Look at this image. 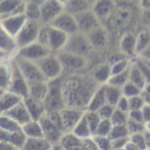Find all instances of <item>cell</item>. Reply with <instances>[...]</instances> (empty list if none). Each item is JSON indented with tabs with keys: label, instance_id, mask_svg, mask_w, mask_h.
Masks as SVG:
<instances>
[{
	"label": "cell",
	"instance_id": "cell-1",
	"mask_svg": "<svg viewBox=\"0 0 150 150\" xmlns=\"http://www.w3.org/2000/svg\"><path fill=\"white\" fill-rule=\"evenodd\" d=\"M91 73L65 75L62 79V96L67 108L86 111L91 98L99 88Z\"/></svg>",
	"mask_w": 150,
	"mask_h": 150
},
{
	"label": "cell",
	"instance_id": "cell-2",
	"mask_svg": "<svg viewBox=\"0 0 150 150\" xmlns=\"http://www.w3.org/2000/svg\"><path fill=\"white\" fill-rule=\"evenodd\" d=\"M68 37L67 34L50 27V25H42L37 41L47 48L50 54H57L64 50Z\"/></svg>",
	"mask_w": 150,
	"mask_h": 150
},
{
	"label": "cell",
	"instance_id": "cell-3",
	"mask_svg": "<svg viewBox=\"0 0 150 150\" xmlns=\"http://www.w3.org/2000/svg\"><path fill=\"white\" fill-rule=\"evenodd\" d=\"M62 79L63 76L47 81V93L43 100L46 112L60 111L64 108L62 96Z\"/></svg>",
	"mask_w": 150,
	"mask_h": 150
},
{
	"label": "cell",
	"instance_id": "cell-4",
	"mask_svg": "<svg viewBox=\"0 0 150 150\" xmlns=\"http://www.w3.org/2000/svg\"><path fill=\"white\" fill-rule=\"evenodd\" d=\"M57 57H58L61 66H62L63 76L76 74V73H82L83 69H86L88 64V60L84 57L69 54L64 50L57 54Z\"/></svg>",
	"mask_w": 150,
	"mask_h": 150
},
{
	"label": "cell",
	"instance_id": "cell-5",
	"mask_svg": "<svg viewBox=\"0 0 150 150\" xmlns=\"http://www.w3.org/2000/svg\"><path fill=\"white\" fill-rule=\"evenodd\" d=\"M41 26L42 25L39 22H36V21L26 22L25 25L20 30V32L13 38L16 42V46H17V50L37 41Z\"/></svg>",
	"mask_w": 150,
	"mask_h": 150
},
{
	"label": "cell",
	"instance_id": "cell-6",
	"mask_svg": "<svg viewBox=\"0 0 150 150\" xmlns=\"http://www.w3.org/2000/svg\"><path fill=\"white\" fill-rule=\"evenodd\" d=\"M36 65L39 68L40 72L43 75L46 81L57 79V78L63 76L62 66H61V63L57 54H50L48 56L44 57L43 59L36 62Z\"/></svg>",
	"mask_w": 150,
	"mask_h": 150
},
{
	"label": "cell",
	"instance_id": "cell-7",
	"mask_svg": "<svg viewBox=\"0 0 150 150\" xmlns=\"http://www.w3.org/2000/svg\"><path fill=\"white\" fill-rule=\"evenodd\" d=\"M63 50L69 54L84 57L86 59L91 54V52H94L86 36L81 33H76L74 35L69 36Z\"/></svg>",
	"mask_w": 150,
	"mask_h": 150
},
{
	"label": "cell",
	"instance_id": "cell-8",
	"mask_svg": "<svg viewBox=\"0 0 150 150\" xmlns=\"http://www.w3.org/2000/svg\"><path fill=\"white\" fill-rule=\"evenodd\" d=\"M13 61H15L16 64H17L20 72L23 75V77L25 78L26 82L28 83V86H29L30 84L36 83V82L46 81V80L44 79L43 75L40 72L39 68H38L37 65H36V63L25 60V59L19 58V57H15Z\"/></svg>",
	"mask_w": 150,
	"mask_h": 150
},
{
	"label": "cell",
	"instance_id": "cell-9",
	"mask_svg": "<svg viewBox=\"0 0 150 150\" xmlns=\"http://www.w3.org/2000/svg\"><path fill=\"white\" fill-rule=\"evenodd\" d=\"M28 83L21 74L15 61H11V81L7 92L17 95L21 99L28 97Z\"/></svg>",
	"mask_w": 150,
	"mask_h": 150
},
{
	"label": "cell",
	"instance_id": "cell-10",
	"mask_svg": "<svg viewBox=\"0 0 150 150\" xmlns=\"http://www.w3.org/2000/svg\"><path fill=\"white\" fill-rule=\"evenodd\" d=\"M64 11L63 1L58 0H45L40 5L39 23L41 25H50L60 13Z\"/></svg>",
	"mask_w": 150,
	"mask_h": 150
},
{
	"label": "cell",
	"instance_id": "cell-11",
	"mask_svg": "<svg viewBox=\"0 0 150 150\" xmlns=\"http://www.w3.org/2000/svg\"><path fill=\"white\" fill-rule=\"evenodd\" d=\"M88 42L92 46L93 50L96 52H102L108 46L109 44V31L103 25H99L95 29L86 34Z\"/></svg>",
	"mask_w": 150,
	"mask_h": 150
},
{
	"label": "cell",
	"instance_id": "cell-12",
	"mask_svg": "<svg viewBox=\"0 0 150 150\" xmlns=\"http://www.w3.org/2000/svg\"><path fill=\"white\" fill-rule=\"evenodd\" d=\"M50 54V52H48L47 48H45L42 44H40L38 41H36L29 44V45H26L24 47L17 50L16 57H19V58L36 63L39 60H41V59H43L44 57L48 56Z\"/></svg>",
	"mask_w": 150,
	"mask_h": 150
},
{
	"label": "cell",
	"instance_id": "cell-13",
	"mask_svg": "<svg viewBox=\"0 0 150 150\" xmlns=\"http://www.w3.org/2000/svg\"><path fill=\"white\" fill-rule=\"evenodd\" d=\"M50 26L54 28V29L59 30V31L63 32V33L67 34L68 36L74 35V34L78 33L77 25H76L74 17L69 15V13H65V11L60 13V15L50 24Z\"/></svg>",
	"mask_w": 150,
	"mask_h": 150
},
{
	"label": "cell",
	"instance_id": "cell-14",
	"mask_svg": "<svg viewBox=\"0 0 150 150\" xmlns=\"http://www.w3.org/2000/svg\"><path fill=\"white\" fill-rule=\"evenodd\" d=\"M40 127L42 129V134H43V138L47 142H50L52 145L58 144L60 142L61 138H62L63 133L57 125H54V123L48 118V116L46 115V112L43 114V116L38 120Z\"/></svg>",
	"mask_w": 150,
	"mask_h": 150
},
{
	"label": "cell",
	"instance_id": "cell-15",
	"mask_svg": "<svg viewBox=\"0 0 150 150\" xmlns=\"http://www.w3.org/2000/svg\"><path fill=\"white\" fill-rule=\"evenodd\" d=\"M59 114H60L65 133H70L74 129L75 125H77L78 121L81 119V117L83 116L84 111L64 107L59 111Z\"/></svg>",
	"mask_w": 150,
	"mask_h": 150
},
{
	"label": "cell",
	"instance_id": "cell-16",
	"mask_svg": "<svg viewBox=\"0 0 150 150\" xmlns=\"http://www.w3.org/2000/svg\"><path fill=\"white\" fill-rule=\"evenodd\" d=\"M74 19L75 22H76V25H77L78 33L84 34V35H86L88 32H91L93 29L101 25L97 20V18L95 17V15L93 13L92 9L75 16Z\"/></svg>",
	"mask_w": 150,
	"mask_h": 150
},
{
	"label": "cell",
	"instance_id": "cell-17",
	"mask_svg": "<svg viewBox=\"0 0 150 150\" xmlns=\"http://www.w3.org/2000/svg\"><path fill=\"white\" fill-rule=\"evenodd\" d=\"M26 1L21 0H1L0 1V20L17 15H24Z\"/></svg>",
	"mask_w": 150,
	"mask_h": 150
},
{
	"label": "cell",
	"instance_id": "cell-18",
	"mask_svg": "<svg viewBox=\"0 0 150 150\" xmlns=\"http://www.w3.org/2000/svg\"><path fill=\"white\" fill-rule=\"evenodd\" d=\"M115 2L109 1V0H99L96 2H93L92 5V11L101 24L103 21H108L109 18L115 11Z\"/></svg>",
	"mask_w": 150,
	"mask_h": 150
},
{
	"label": "cell",
	"instance_id": "cell-19",
	"mask_svg": "<svg viewBox=\"0 0 150 150\" xmlns=\"http://www.w3.org/2000/svg\"><path fill=\"white\" fill-rule=\"evenodd\" d=\"M27 22L25 15H17L13 17L5 18V19L0 20V26L11 36L15 38L16 35L20 32L25 23Z\"/></svg>",
	"mask_w": 150,
	"mask_h": 150
},
{
	"label": "cell",
	"instance_id": "cell-20",
	"mask_svg": "<svg viewBox=\"0 0 150 150\" xmlns=\"http://www.w3.org/2000/svg\"><path fill=\"white\" fill-rule=\"evenodd\" d=\"M23 103L25 105L26 109H27L28 113H29L30 117H31L32 120H39L43 114L46 112L45 111V107L42 101H38L36 99H33L31 97H26L24 98Z\"/></svg>",
	"mask_w": 150,
	"mask_h": 150
},
{
	"label": "cell",
	"instance_id": "cell-21",
	"mask_svg": "<svg viewBox=\"0 0 150 150\" xmlns=\"http://www.w3.org/2000/svg\"><path fill=\"white\" fill-rule=\"evenodd\" d=\"M92 1H86V0H69V1H63V7L64 11L69 15L75 16L79 15L83 11H90L92 8Z\"/></svg>",
	"mask_w": 150,
	"mask_h": 150
},
{
	"label": "cell",
	"instance_id": "cell-22",
	"mask_svg": "<svg viewBox=\"0 0 150 150\" xmlns=\"http://www.w3.org/2000/svg\"><path fill=\"white\" fill-rule=\"evenodd\" d=\"M4 115H6L9 118L15 120L16 122L21 125V127L23 125H25V123H27L28 121L32 120L29 113H28L27 109H26L25 105H24L23 101L20 102L19 104H17L15 107H13V108L7 111L6 113H4Z\"/></svg>",
	"mask_w": 150,
	"mask_h": 150
},
{
	"label": "cell",
	"instance_id": "cell-23",
	"mask_svg": "<svg viewBox=\"0 0 150 150\" xmlns=\"http://www.w3.org/2000/svg\"><path fill=\"white\" fill-rule=\"evenodd\" d=\"M135 47H136V35L131 32H127L120 37L119 40V48L120 52L129 59L135 56Z\"/></svg>",
	"mask_w": 150,
	"mask_h": 150
},
{
	"label": "cell",
	"instance_id": "cell-24",
	"mask_svg": "<svg viewBox=\"0 0 150 150\" xmlns=\"http://www.w3.org/2000/svg\"><path fill=\"white\" fill-rule=\"evenodd\" d=\"M109 20H111V23L115 30H122V28L127 27V24L131 22V11L125 8L118 9L117 11H114Z\"/></svg>",
	"mask_w": 150,
	"mask_h": 150
},
{
	"label": "cell",
	"instance_id": "cell-25",
	"mask_svg": "<svg viewBox=\"0 0 150 150\" xmlns=\"http://www.w3.org/2000/svg\"><path fill=\"white\" fill-rule=\"evenodd\" d=\"M91 76L93 79L99 84V86H104L107 83L108 79L110 78V65L108 63H103L95 67L94 70L91 72Z\"/></svg>",
	"mask_w": 150,
	"mask_h": 150
},
{
	"label": "cell",
	"instance_id": "cell-26",
	"mask_svg": "<svg viewBox=\"0 0 150 150\" xmlns=\"http://www.w3.org/2000/svg\"><path fill=\"white\" fill-rule=\"evenodd\" d=\"M104 86H100L98 88H97V91L94 93L93 97L91 98L90 103H88L86 111H93V112H97V111H98L99 109L103 106V105L106 104Z\"/></svg>",
	"mask_w": 150,
	"mask_h": 150
},
{
	"label": "cell",
	"instance_id": "cell-27",
	"mask_svg": "<svg viewBox=\"0 0 150 150\" xmlns=\"http://www.w3.org/2000/svg\"><path fill=\"white\" fill-rule=\"evenodd\" d=\"M22 100L23 99L18 97L17 95L11 94V93L5 91L2 96H1V98H0V114L6 113L13 107H15L20 102H22Z\"/></svg>",
	"mask_w": 150,
	"mask_h": 150
},
{
	"label": "cell",
	"instance_id": "cell-28",
	"mask_svg": "<svg viewBox=\"0 0 150 150\" xmlns=\"http://www.w3.org/2000/svg\"><path fill=\"white\" fill-rule=\"evenodd\" d=\"M52 145L44 138H26L22 150H50Z\"/></svg>",
	"mask_w": 150,
	"mask_h": 150
},
{
	"label": "cell",
	"instance_id": "cell-29",
	"mask_svg": "<svg viewBox=\"0 0 150 150\" xmlns=\"http://www.w3.org/2000/svg\"><path fill=\"white\" fill-rule=\"evenodd\" d=\"M0 50L7 56L17 50L13 37H11L1 26H0Z\"/></svg>",
	"mask_w": 150,
	"mask_h": 150
},
{
	"label": "cell",
	"instance_id": "cell-30",
	"mask_svg": "<svg viewBox=\"0 0 150 150\" xmlns=\"http://www.w3.org/2000/svg\"><path fill=\"white\" fill-rule=\"evenodd\" d=\"M129 82L133 83L134 86H136L137 88H139L140 90H143L146 86V84H148L149 82L146 80V78L144 77V75L141 73V71L136 67V65L133 62L129 65Z\"/></svg>",
	"mask_w": 150,
	"mask_h": 150
},
{
	"label": "cell",
	"instance_id": "cell-31",
	"mask_svg": "<svg viewBox=\"0 0 150 150\" xmlns=\"http://www.w3.org/2000/svg\"><path fill=\"white\" fill-rule=\"evenodd\" d=\"M42 1L38 0H31V1H26L25 5V15L27 21H36L39 22L40 18V5Z\"/></svg>",
	"mask_w": 150,
	"mask_h": 150
},
{
	"label": "cell",
	"instance_id": "cell-32",
	"mask_svg": "<svg viewBox=\"0 0 150 150\" xmlns=\"http://www.w3.org/2000/svg\"><path fill=\"white\" fill-rule=\"evenodd\" d=\"M47 93V81H40L30 84L28 88V96L43 102Z\"/></svg>",
	"mask_w": 150,
	"mask_h": 150
},
{
	"label": "cell",
	"instance_id": "cell-33",
	"mask_svg": "<svg viewBox=\"0 0 150 150\" xmlns=\"http://www.w3.org/2000/svg\"><path fill=\"white\" fill-rule=\"evenodd\" d=\"M21 131L26 138H43L42 129L37 120H30L21 127Z\"/></svg>",
	"mask_w": 150,
	"mask_h": 150
},
{
	"label": "cell",
	"instance_id": "cell-34",
	"mask_svg": "<svg viewBox=\"0 0 150 150\" xmlns=\"http://www.w3.org/2000/svg\"><path fill=\"white\" fill-rule=\"evenodd\" d=\"M11 81V63L6 59L0 64V88L2 91H7Z\"/></svg>",
	"mask_w": 150,
	"mask_h": 150
},
{
	"label": "cell",
	"instance_id": "cell-35",
	"mask_svg": "<svg viewBox=\"0 0 150 150\" xmlns=\"http://www.w3.org/2000/svg\"><path fill=\"white\" fill-rule=\"evenodd\" d=\"M150 34L148 30L139 32L138 35H136V47H135V56H139L142 52L149 47Z\"/></svg>",
	"mask_w": 150,
	"mask_h": 150
},
{
	"label": "cell",
	"instance_id": "cell-36",
	"mask_svg": "<svg viewBox=\"0 0 150 150\" xmlns=\"http://www.w3.org/2000/svg\"><path fill=\"white\" fill-rule=\"evenodd\" d=\"M70 133H72L73 135L76 136V137L80 140L92 137V134H91V131H90V129H88V123H86V118H84V114H83V116L81 117V119L77 122V125L74 127L72 132H70Z\"/></svg>",
	"mask_w": 150,
	"mask_h": 150
},
{
	"label": "cell",
	"instance_id": "cell-37",
	"mask_svg": "<svg viewBox=\"0 0 150 150\" xmlns=\"http://www.w3.org/2000/svg\"><path fill=\"white\" fill-rule=\"evenodd\" d=\"M105 98H106V103L111 106L115 107L116 103L118 102V100L120 99L121 95V90L115 86H111L108 84H105Z\"/></svg>",
	"mask_w": 150,
	"mask_h": 150
},
{
	"label": "cell",
	"instance_id": "cell-38",
	"mask_svg": "<svg viewBox=\"0 0 150 150\" xmlns=\"http://www.w3.org/2000/svg\"><path fill=\"white\" fill-rule=\"evenodd\" d=\"M129 67L127 70L123 71V72L118 73V74H115V75H111L106 84L121 88L127 81H129Z\"/></svg>",
	"mask_w": 150,
	"mask_h": 150
},
{
	"label": "cell",
	"instance_id": "cell-39",
	"mask_svg": "<svg viewBox=\"0 0 150 150\" xmlns=\"http://www.w3.org/2000/svg\"><path fill=\"white\" fill-rule=\"evenodd\" d=\"M0 129L9 132V133H13V132L20 131L21 129V125H18L15 120L9 118L6 115L0 114Z\"/></svg>",
	"mask_w": 150,
	"mask_h": 150
},
{
	"label": "cell",
	"instance_id": "cell-40",
	"mask_svg": "<svg viewBox=\"0 0 150 150\" xmlns=\"http://www.w3.org/2000/svg\"><path fill=\"white\" fill-rule=\"evenodd\" d=\"M84 118H86V123L88 125L91 134H92V136H94L101 118L99 117L98 113L93 112V111H84Z\"/></svg>",
	"mask_w": 150,
	"mask_h": 150
},
{
	"label": "cell",
	"instance_id": "cell-41",
	"mask_svg": "<svg viewBox=\"0 0 150 150\" xmlns=\"http://www.w3.org/2000/svg\"><path fill=\"white\" fill-rule=\"evenodd\" d=\"M111 129H112V123H111L110 119H101L98 127H97L96 133H95L94 136L108 137Z\"/></svg>",
	"mask_w": 150,
	"mask_h": 150
},
{
	"label": "cell",
	"instance_id": "cell-42",
	"mask_svg": "<svg viewBox=\"0 0 150 150\" xmlns=\"http://www.w3.org/2000/svg\"><path fill=\"white\" fill-rule=\"evenodd\" d=\"M149 125V123H148ZM148 125H145L143 122H139V121H135L133 119H127V123H125V127H127V133L129 135H133V134H138V133H143V131L146 129Z\"/></svg>",
	"mask_w": 150,
	"mask_h": 150
},
{
	"label": "cell",
	"instance_id": "cell-43",
	"mask_svg": "<svg viewBox=\"0 0 150 150\" xmlns=\"http://www.w3.org/2000/svg\"><path fill=\"white\" fill-rule=\"evenodd\" d=\"M125 137H129V133H127L125 125H112V129H111L110 133L108 135V138L110 141Z\"/></svg>",
	"mask_w": 150,
	"mask_h": 150
},
{
	"label": "cell",
	"instance_id": "cell-44",
	"mask_svg": "<svg viewBox=\"0 0 150 150\" xmlns=\"http://www.w3.org/2000/svg\"><path fill=\"white\" fill-rule=\"evenodd\" d=\"M131 60L129 59H122V60L118 61L116 63H113L110 65V74L115 75L118 73L123 72L125 70H127L131 65Z\"/></svg>",
	"mask_w": 150,
	"mask_h": 150
},
{
	"label": "cell",
	"instance_id": "cell-45",
	"mask_svg": "<svg viewBox=\"0 0 150 150\" xmlns=\"http://www.w3.org/2000/svg\"><path fill=\"white\" fill-rule=\"evenodd\" d=\"M120 90H121V95L127 99L133 98V97H136V96H139L142 92L139 88H137V86H134L133 83H131V82H129V81H127Z\"/></svg>",
	"mask_w": 150,
	"mask_h": 150
},
{
	"label": "cell",
	"instance_id": "cell-46",
	"mask_svg": "<svg viewBox=\"0 0 150 150\" xmlns=\"http://www.w3.org/2000/svg\"><path fill=\"white\" fill-rule=\"evenodd\" d=\"M133 63L136 65V67L141 71V73L144 75V77L146 78V80L149 82V71H150L149 61L144 60V59L140 58V57H137Z\"/></svg>",
	"mask_w": 150,
	"mask_h": 150
},
{
	"label": "cell",
	"instance_id": "cell-47",
	"mask_svg": "<svg viewBox=\"0 0 150 150\" xmlns=\"http://www.w3.org/2000/svg\"><path fill=\"white\" fill-rule=\"evenodd\" d=\"M127 119H129L127 113L119 111L115 108L112 113V116L110 118V121L112 123V125H125Z\"/></svg>",
	"mask_w": 150,
	"mask_h": 150
},
{
	"label": "cell",
	"instance_id": "cell-48",
	"mask_svg": "<svg viewBox=\"0 0 150 150\" xmlns=\"http://www.w3.org/2000/svg\"><path fill=\"white\" fill-rule=\"evenodd\" d=\"M129 140L131 143H133L136 147L139 150H146V149H150L147 147L145 143V140L143 137V133H138V134H133V135L129 136Z\"/></svg>",
	"mask_w": 150,
	"mask_h": 150
},
{
	"label": "cell",
	"instance_id": "cell-49",
	"mask_svg": "<svg viewBox=\"0 0 150 150\" xmlns=\"http://www.w3.org/2000/svg\"><path fill=\"white\" fill-rule=\"evenodd\" d=\"M95 144L99 150H112L111 141L108 137H100V136H92Z\"/></svg>",
	"mask_w": 150,
	"mask_h": 150
},
{
	"label": "cell",
	"instance_id": "cell-50",
	"mask_svg": "<svg viewBox=\"0 0 150 150\" xmlns=\"http://www.w3.org/2000/svg\"><path fill=\"white\" fill-rule=\"evenodd\" d=\"M129 111H134V110H141L142 107L145 105V102L142 99V97L140 96H136L133 98H129Z\"/></svg>",
	"mask_w": 150,
	"mask_h": 150
},
{
	"label": "cell",
	"instance_id": "cell-51",
	"mask_svg": "<svg viewBox=\"0 0 150 150\" xmlns=\"http://www.w3.org/2000/svg\"><path fill=\"white\" fill-rule=\"evenodd\" d=\"M114 109H115V107L111 106V105L106 103V104L103 105V106L97 111V113H98L99 117H100L101 119H110L111 116H112V113H113V111H114Z\"/></svg>",
	"mask_w": 150,
	"mask_h": 150
},
{
	"label": "cell",
	"instance_id": "cell-52",
	"mask_svg": "<svg viewBox=\"0 0 150 150\" xmlns=\"http://www.w3.org/2000/svg\"><path fill=\"white\" fill-rule=\"evenodd\" d=\"M115 108L119 111H122V112H125V113H129V101H127V98L125 97L121 96L120 99L118 100V102L116 103V106Z\"/></svg>",
	"mask_w": 150,
	"mask_h": 150
},
{
	"label": "cell",
	"instance_id": "cell-53",
	"mask_svg": "<svg viewBox=\"0 0 150 150\" xmlns=\"http://www.w3.org/2000/svg\"><path fill=\"white\" fill-rule=\"evenodd\" d=\"M127 142H129V137L119 138V139L112 140V141H111V148H112V150L125 148V144H127Z\"/></svg>",
	"mask_w": 150,
	"mask_h": 150
},
{
	"label": "cell",
	"instance_id": "cell-54",
	"mask_svg": "<svg viewBox=\"0 0 150 150\" xmlns=\"http://www.w3.org/2000/svg\"><path fill=\"white\" fill-rule=\"evenodd\" d=\"M142 117H143V121L145 125H148L150 121V105L145 104L141 109Z\"/></svg>",
	"mask_w": 150,
	"mask_h": 150
},
{
	"label": "cell",
	"instance_id": "cell-55",
	"mask_svg": "<svg viewBox=\"0 0 150 150\" xmlns=\"http://www.w3.org/2000/svg\"><path fill=\"white\" fill-rule=\"evenodd\" d=\"M127 117L129 119H133L135 121H139V122H143V117H142L141 110H134V111H129L127 113Z\"/></svg>",
	"mask_w": 150,
	"mask_h": 150
},
{
	"label": "cell",
	"instance_id": "cell-56",
	"mask_svg": "<svg viewBox=\"0 0 150 150\" xmlns=\"http://www.w3.org/2000/svg\"><path fill=\"white\" fill-rule=\"evenodd\" d=\"M0 150H20L13 145L6 142H0Z\"/></svg>",
	"mask_w": 150,
	"mask_h": 150
},
{
	"label": "cell",
	"instance_id": "cell-57",
	"mask_svg": "<svg viewBox=\"0 0 150 150\" xmlns=\"http://www.w3.org/2000/svg\"><path fill=\"white\" fill-rule=\"evenodd\" d=\"M123 149H125V150H139L133 143H131V142H129H129L125 144V148H123Z\"/></svg>",
	"mask_w": 150,
	"mask_h": 150
},
{
	"label": "cell",
	"instance_id": "cell-58",
	"mask_svg": "<svg viewBox=\"0 0 150 150\" xmlns=\"http://www.w3.org/2000/svg\"><path fill=\"white\" fill-rule=\"evenodd\" d=\"M52 150H66L64 147H63L62 145H60V144H54V145H52Z\"/></svg>",
	"mask_w": 150,
	"mask_h": 150
},
{
	"label": "cell",
	"instance_id": "cell-59",
	"mask_svg": "<svg viewBox=\"0 0 150 150\" xmlns=\"http://www.w3.org/2000/svg\"><path fill=\"white\" fill-rule=\"evenodd\" d=\"M7 58V54H5L4 52H2L0 50V60H4V59Z\"/></svg>",
	"mask_w": 150,
	"mask_h": 150
},
{
	"label": "cell",
	"instance_id": "cell-60",
	"mask_svg": "<svg viewBox=\"0 0 150 150\" xmlns=\"http://www.w3.org/2000/svg\"><path fill=\"white\" fill-rule=\"evenodd\" d=\"M3 93H4V91H2L1 88H0V98H1V96L3 95Z\"/></svg>",
	"mask_w": 150,
	"mask_h": 150
},
{
	"label": "cell",
	"instance_id": "cell-61",
	"mask_svg": "<svg viewBox=\"0 0 150 150\" xmlns=\"http://www.w3.org/2000/svg\"><path fill=\"white\" fill-rule=\"evenodd\" d=\"M114 150H125L123 148H121V149H114Z\"/></svg>",
	"mask_w": 150,
	"mask_h": 150
},
{
	"label": "cell",
	"instance_id": "cell-62",
	"mask_svg": "<svg viewBox=\"0 0 150 150\" xmlns=\"http://www.w3.org/2000/svg\"><path fill=\"white\" fill-rule=\"evenodd\" d=\"M4 60H5V59H4ZM2 61H3V60H0V64H1V63H2Z\"/></svg>",
	"mask_w": 150,
	"mask_h": 150
},
{
	"label": "cell",
	"instance_id": "cell-63",
	"mask_svg": "<svg viewBox=\"0 0 150 150\" xmlns=\"http://www.w3.org/2000/svg\"><path fill=\"white\" fill-rule=\"evenodd\" d=\"M50 150H52V149H50Z\"/></svg>",
	"mask_w": 150,
	"mask_h": 150
},
{
	"label": "cell",
	"instance_id": "cell-64",
	"mask_svg": "<svg viewBox=\"0 0 150 150\" xmlns=\"http://www.w3.org/2000/svg\"><path fill=\"white\" fill-rule=\"evenodd\" d=\"M20 150H22V149H20Z\"/></svg>",
	"mask_w": 150,
	"mask_h": 150
}]
</instances>
